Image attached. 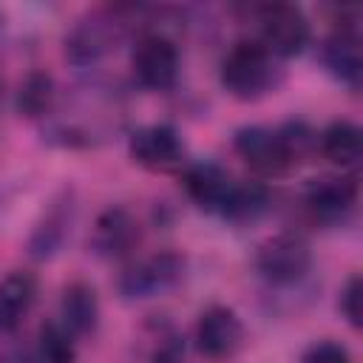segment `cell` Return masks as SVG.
Returning <instances> with one entry per match:
<instances>
[{
	"mask_svg": "<svg viewBox=\"0 0 363 363\" xmlns=\"http://www.w3.org/2000/svg\"><path fill=\"white\" fill-rule=\"evenodd\" d=\"M255 267L269 284L292 286V284L303 281L309 275V269H312L309 241L303 235H298V233H278V235L267 238L258 247Z\"/></svg>",
	"mask_w": 363,
	"mask_h": 363,
	"instance_id": "cell-4",
	"label": "cell"
},
{
	"mask_svg": "<svg viewBox=\"0 0 363 363\" xmlns=\"http://www.w3.org/2000/svg\"><path fill=\"white\" fill-rule=\"evenodd\" d=\"M68 224H71V201H54V207L45 213V218L37 224L34 235H31V255L34 258H51L65 235H68Z\"/></svg>",
	"mask_w": 363,
	"mask_h": 363,
	"instance_id": "cell-17",
	"label": "cell"
},
{
	"mask_svg": "<svg viewBox=\"0 0 363 363\" xmlns=\"http://www.w3.org/2000/svg\"><path fill=\"white\" fill-rule=\"evenodd\" d=\"M196 346L210 360H230L244 346V323L230 306H210L196 323Z\"/></svg>",
	"mask_w": 363,
	"mask_h": 363,
	"instance_id": "cell-8",
	"label": "cell"
},
{
	"mask_svg": "<svg viewBox=\"0 0 363 363\" xmlns=\"http://www.w3.org/2000/svg\"><path fill=\"white\" fill-rule=\"evenodd\" d=\"M218 77L233 96L258 99L275 85V57L258 40H241L224 54Z\"/></svg>",
	"mask_w": 363,
	"mask_h": 363,
	"instance_id": "cell-2",
	"label": "cell"
},
{
	"mask_svg": "<svg viewBox=\"0 0 363 363\" xmlns=\"http://www.w3.org/2000/svg\"><path fill=\"white\" fill-rule=\"evenodd\" d=\"M306 210L323 224L343 221L357 204V182L349 176H320L306 187Z\"/></svg>",
	"mask_w": 363,
	"mask_h": 363,
	"instance_id": "cell-10",
	"label": "cell"
},
{
	"mask_svg": "<svg viewBox=\"0 0 363 363\" xmlns=\"http://www.w3.org/2000/svg\"><path fill=\"white\" fill-rule=\"evenodd\" d=\"M133 77L147 91H167L179 77V48L164 34H145L133 45Z\"/></svg>",
	"mask_w": 363,
	"mask_h": 363,
	"instance_id": "cell-6",
	"label": "cell"
},
{
	"mask_svg": "<svg viewBox=\"0 0 363 363\" xmlns=\"http://www.w3.org/2000/svg\"><path fill=\"white\" fill-rule=\"evenodd\" d=\"M184 278V258L179 252H156L130 264L119 278V292L128 301H145L173 289Z\"/></svg>",
	"mask_w": 363,
	"mask_h": 363,
	"instance_id": "cell-5",
	"label": "cell"
},
{
	"mask_svg": "<svg viewBox=\"0 0 363 363\" xmlns=\"http://www.w3.org/2000/svg\"><path fill=\"white\" fill-rule=\"evenodd\" d=\"M51 102H54V82L51 77L45 74H28L26 82L20 85V94H17V108L23 116H45L51 111Z\"/></svg>",
	"mask_w": 363,
	"mask_h": 363,
	"instance_id": "cell-20",
	"label": "cell"
},
{
	"mask_svg": "<svg viewBox=\"0 0 363 363\" xmlns=\"http://www.w3.org/2000/svg\"><path fill=\"white\" fill-rule=\"evenodd\" d=\"M184 182V193L190 196V201L207 213H218L224 210V201L230 196V187H233V176L213 164V162H199V164H190L182 176Z\"/></svg>",
	"mask_w": 363,
	"mask_h": 363,
	"instance_id": "cell-11",
	"label": "cell"
},
{
	"mask_svg": "<svg viewBox=\"0 0 363 363\" xmlns=\"http://www.w3.org/2000/svg\"><path fill=\"white\" fill-rule=\"evenodd\" d=\"M258 43L272 57H295L309 43V20L292 3H264L255 11Z\"/></svg>",
	"mask_w": 363,
	"mask_h": 363,
	"instance_id": "cell-3",
	"label": "cell"
},
{
	"mask_svg": "<svg viewBox=\"0 0 363 363\" xmlns=\"http://www.w3.org/2000/svg\"><path fill=\"white\" fill-rule=\"evenodd\" d=\"M37 298V281L31 272H9L0 281V335L14 332Z\"/></svg>",
	"mask_w": 363,
	"mask_h": 363,
	"instance_id": "cell-15",
	"label": "cell"
},
{
	"mask_svg": "<svg viewBox=\"0 0 363 363\" xmlns=\"http://www.w3.org/2000/svg\"><path fill=\"white\" fill-rule=\"evenodd\" d=\"M318 145H320V153L340 164V167H352L360 162V153H363V142H360V128L354 122H346V119H337L332 122L320 136H318Z\"/></svg>",
	"mask_w": 363,
	"mask_h": 363,
	"instance_id": "cell-16",
	"label": "cell"
},
{
	"mask_svg": "<svg viewBox=\"0 0 363 363\" xmlns=\"http://www.w3.org/2000/svg\"><path fill=\"white\" fill-rule=\"evenodd\" d=\"M323 65L329 68V74L335 79L346 82L349 88L360 85L363 57H360V37L354 34V28H337L335 34L326 37V43H323Z\"/></svg>",
	"mask_w": 363,
	"mask_h": 363,
	"instance_id": "cell-13",
	"label": "cell"
},
{
	"mask_svg": "<svg viewBox=\"0 0 363 363\" xmlns=\"http://www.w3.org/2000/svg\"><path fill=\"white\" fill-rule=\"evenodd\" d=\"M133 11L136 9L130 6H108L79 17L74 28L65 34V60L79 68L96 65L102 57H108L116 48Z\"/></svg>",
	"mask_w": 363,
	"mask_h": 363,
	"instance_id": "cell-1",
	"label": "cell"
},
{
	"mask_svg": "<svg viewBox=\"0 0 363 363\" xmlns=\"http://www.w3.org/2000/svg\"><path fill=\"white\" fill-rule=\"evenodd\" d=\"M60 323L74 335V337H85L94 335L96 323H99V301L94 286L74 281L62 289V301H60Z\"/></svg>",
	"mask_w": 363,
	"mask_h": 363,
	"instance_id": "cell-14",
	"label": "cell"
},
{
	"mask_svg": "<svg viewBox=\"0 0 363 363\" xmlns=\"http://www.w3.org/2000/svg\"><path fill=\"white\" fill-rule=\"evenodd\" d=\"M233 147L258 176H281L295 164L281 130L272 128H261V125L241 128L233 139Z\"/></svg>",
	"mask_w": 363,
	"mask_h": 363,
	"instance_id": "cell-7",
	"label": "cell"
},
{
	"mask_svg": "<svg viewBox=\"0 0 363 363\" xmlns=\"http://www.w3.org/2000/svg\"><path fill=\"white\" fill-rule=\"evenodd\" d=\"M130 159L147 170H173L184 159V145L170 125H145L128 142Z\"/></svg>",
	"mask_w": 363,
	"mask_h": 363,
	"instance_id": "cell-9",
	"label": "cell"
},
{
	"mask_svg": "<svg viewBox=\"0 0 363 363\" xmlns=\"http://www.w3.org/2000/svg\"><path fill=\"white\" fill-rule=\"evenodd\" d=\"M340 312L352 326H360V278L352 275L340 292Z\"/></svg>",
	"mask_w": 363,
	"mask_h": 363,
	"instance_id": "cell-22",
	"label": "cell"
},
{
	"mask_svg": "<svg viewBox=\"0 0 363 363\" xmlns=\"http://www.w3.org/2000/svg\"><path fill=\"white\" fill-rule=\"evenodd\" d=\"M40 360L43 363H74L77 360V349H74V335L60 323V320H48L40 326Z\"/></svg>",
	"mask_w": 363,
	"mask_h": 363,
	"instance_id": "cell-19",
	"label": "cell"
},
{
	"mask_svg": "<svg viewBox=\"0 0 363 363\" xmlns=\"http://www.w3.org/2000/svg\"><path fill=\"white\" fill-rule=\"evenodd\" d=\"M139 241V227L125 207H108L94 227V250L105 258L128 255Z\"/></svg>",
	"mask_w": 363,
	"mask_h": 363,
	"instance_id": "cell-12",
	"label": "cell"
},
{
	"mask_svg": "<svg viewBox=\"0 0 363 363\" xmlns=\"http://www.w3.org/2000/svg\"><path fill=\"white\" fill-rule=\"evenodd\" d=\"M301 363H352L349 352L335 343V340H318L312 343L303 354H301Z\"/></svg>",
	"mask_w": 363,
	"mask_h": 363,
	"instance_id": "cell-21",
	"label": "cell"
},
{
	"mask_svg": "<svg viewBox=\"0 0 363 363\" xmlns=\"http://www.w3.org/2000/svg\"><path fill=\"white\" fill-rule=\"evenodd\" d=\"M267 201H269V193L261 182H238L235 179L221 216L230 221H255L267 210Z\"/></svg>",
	"mask_w": 363,
	"mask_h": 363,
	"instance_id": "cell-18",
	"label": "cell"
}]
</instances>
